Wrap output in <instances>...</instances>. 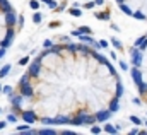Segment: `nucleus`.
<instances>
[{
	"mask_svg": "<svg viewBox=\"0 0 147 135\" xmlns=\"http://www.w3.org/2000/svg\"><path fill=\"white\" fill-rule=\"evenodd\" d=\"M130 55H132V58H134V65L139 67V65H140V60H142V50L134 48V50H130Z\"/></svg>",
	"mask_w": 147,
	"mask_h": 135,
	"instance_id": "obj_1",
	"label": "nucleus"
},
{
	"mask_svg": "<svg viewBox=\"0 0 147 135\" xmlns=\"http://www.w3.org/2000/svg\"><path fill=\"white\" fill-rule=\"evenodd\" d=\"M16 19H17V16H16L14 10H9V12L5 14V22H7V26H10V28L16 24Z\"/></svg>",
	"mask_w": 147,
	"mask_h": 135,
	"instance_id": "obj_2",
	"label": "nucleus"
},
{
	"mask_svg": "<svg viewBox=\"0 0 147 135\" xmlns=\"http://www.w3.org/2000/svg\"><path fill=\"white\" fill-rule=\"evenodd\" d=\"M28 74L33 77V75H38L39 74V60H34L31 65H29V70H28Z\"/></svg>",
	"mask_w": 147,
	"mask_h": 135,
	"instance_id": "obj_3",
	"label": "nucleus"
},
{
	"mask_svg": "<svg viewBox=\"0 0 147 135\" xmlns=\"http://www.w3.org/2000/svg\"><path fill=\"white\" fill-rule=\"evenodd\" d=\"M21 116H22V120H24L26 123H29V125H31V123H33V122L36 120V116L33 115V111H24V113H22Z\"/></svg>",
	"mask_w": 147,
	"mask_h": 135,
	"instance_id": "obj_4",
	"label": "nucleus"
},
{
	"mask_svg": "<svg viewBox=\"0 0 147 135\" xmlns=\"http://www.w3.org/2000/svg\"><path fill=\"white\" fill-rule=\"evenodd\" d=\"M21 94H22V96H26V98L33 96V87L29 86V82H28V84H24V86L21 87Z\"/></svg>",
	"mask_w": 147,
	"mask_h": 135,
	"instance_id": "obj_5",
	"label": "nucleus"
},
{
	"mask_svg": "<svg viewBox=\"0 0 147 135\" xmlns=\"http://www.w3.org/2000/svg\"><path fill=\"white\" fill-rule=\"evenodd\" d=\"M111 113H113L111 109H110V111H101V113H98V116H96V118H98V122H101V123H103V122H106V120L111 116Z\"/></svg>",
	"mask_w": 147,
	"mask_h": 135,
	"instance_id": "obj_6",
	"label": "nucleus"
},
{
	"mask_svg": "<svg viewBox=\"0 0 147 135\" xmlns=\"http://www.w3.org/2000/svg\"><path fill=\"white\" fill-rule=\"evenodd\" d=\"M132 77H134V80H135V84H137V86L142 82V75H140V72H139V68H137V67L132 70Z\"/></svg>",
	"mask_w": 147,
	"mask_h": 135,
	"instance_id": "obj_7",
	"label": "nucleus"
},
{
	"mask_svg": "<svg viewBox=\"0 0 147 135\" xmlns=\"http://www.w3.org/2000/svg\"><path fill=\"white\" fill-rule=\"evenodd\" d=\"M147 45V36H144V38H139L137 41H135V48H139V50H144Z\"/></svg>",
	"mask_w": 147,
	"mask_h": 135,
	"instance_id": "obj_8",
	"label": "nucleus"
},
{
	"mask_svg": "<svg viewBox=\"0 0 147 135\" xmlns=\"http://www.w3.org/2000/svg\"><path fill=\"white\" fill-rule=\"evenodd\" d=\"M12 106H14V108H21V106H22V94L12 98Z\"/></svg>",
	"mask_w": 147,
	"mask_h": 135,
	"instance_id": "obj_9",
	"label": "nucleus"
},
{
	"mask_svg": "<svg viewBox=\"0 0 147 135\" xmlns=\"http://www.w3.org/2000/svg\"><path fill=\"white\" fill-rule=\"evenodd\" d=\"M9 72H10V65L7 63L5 67H2V68H0V79H3V77H5V75H7Z\"/></svg>",
	"mask_w": 147,
	"mask_h": 135,
	"instance_id": "obj_10",
	"label": "nucleus"
},
{
	"mask_svg": "<svg viewBox=\"0 0 147 135\" xmlns=\"http://www.w3.org/2000/svg\"><path fill=\"white\" fill-rule=\"evenodd\" d=\"M80 41H84V43H87V45H94V39H92L91 36H84V34H80Z\"/></svg>",
	"mask_w": 147,
	"mask_h": 135,
	"instance_id": "obj_11",
	"label": "nucleus"
},
{
	"mask_svg": "<svg viewBox=\"0 0 147 135\" xmlns=\"http://www.w3.org/2000/svg\"><path fill=\"white\" fill-rule=\"evenodd\" d=\"M105 132L106 134H118V128H115L113 125H106L105 127Z\"/></svg>",
	"mask_w": 147,
	"mask_h": 135,
	"instance_id": "obj_12",
	"label": "nucleus"
},
{
	"mask_svg": "<svg viewBox=\"0 0 147 135\" xmlns=\"http://www.w3.org/2000/svg\"><path fill=\"white\" fill-rule=\"evenodd\" d=\"M12 39H14V36H9V34H7V38H5V39L2 41V46H5V48H7V46H9V45L12 43Z\"/></svg>",
	"mask_w": 147,
	"mask_h": 135,
	"instance_id": "obj_13",
	"label": "nucleus"
},
{
	"mask_svg": "<svg viewBox=\"0 0 147 135\" xmlns=\"http://www.w3.org/2000/svg\"><path fill=\"white\" fill-rule=\"evenodd\" d=\"M111 45H113L115 48H118V50H121V48H123V46H121V41H120V39H116V38H113V39H111Z\"/></svg>",
	"mask_w": 147,
	"mask_h": 135,
	"instance_id": "obj_14",
	"label": "nucleus"
},
{
	"mask_svg": "<svg viewBox=\"0 0 147 135\" xmlns=\"http://www.w3.org/2000/svg\"><path fill=\"white\" fill-rule=\"evenodd\" d=\"M39 134H41V135H55L57 132H55V130H51V128H43V130H39Z\"/></svg>",
	"mask_w": 147,
	"mask_h": 135,
	"instance_id": "obj_15",
	"label": "nucleus"
},
{
	"mask_svg": "<svg viewBox=\"0 0 147 135\" xmlns=\"http://www.w3.org/2000/svg\"><path fill=\"white\" fill-rule=\"evenodd\" d=\"M120 9H121V10H123L125 14H128V16H132V14H134V12L130 10V7H127L125 3H120Z\"/></svg>",
	"mask_w": 147,
	"mask_h": 135,
	"instance_id": "obj_16",
	"label": "nucleus"
},
{
	"mask_svg": "<svg viewBox=\"0 0 147 135\" xmlns=\"http://www.w3.org/2000/svg\"><path fill=\"white\" fill-rule=\"evenodd\" d=\"M118 108H120V104H118V101L115 99V101H111V104H110V109L115 113V111H118Z\"/></svg>",
	"mask_w": 147,
	"mask_h": 135,
	"instance_id": "obj_17",
	"label": "nucleus"
},
{
	"mask_svg": "<svg viewBox=\"0 0 147 135\" xmlns=\"http://www.w3.org/2000/svg\"><path fill=\"white\" fill-rule=\"evenodd\" d=\"M29 7H31L33 10H38V9H39V2H38V0H31V2H29Z\"/></svg>",
	"mask_w": 147,
	"mask_h": 135,
	"instance_id": "obj_18",
	"label": "nucleus"
},
{
	"mask_svg": "<svg viewBox=\"0 0 147 135\" xmlns=\"http://www.w3.org/2000/svg\"><path fill=\"white\" fill-rule=\"evenodd\" d=\"M70 14L75 16V17H79V16H80V9H79V7H72V9H70Z\"/></svg>",
	"mask_w": 147,
	"mask_h": 135,
	"instance_id": "obj_19",
	"label": "nucleus"
},
{
	"mask_svg": "<svg viewBox=\"0 0 147 135\" xmlns=\"http://www.w3.org/2000/svg\"><path fill=\"white\" fill-rule=\"evenodd\" d=\"M84 7H86V9H94V7H96V0H94V2H92V0H87Z\"/></svg>",
	"mask_w": 147,
	"mask_h": 135,
	"instance_id": "obj_20",
	"label": "nucleus"
},
{
	"mask_svg": "<svg viewBox=\"0 0 147 135\" xmlns=\"http://www.w3.org/2000/svg\"><path fill=\"white\" fill-rule=\"evenodd\" d=\"M29 77H31L29 74H28V75H24V77H21V80H19V84H21V86H24V84H28V82H29Z\"/></svg>",
	"mask_w": 147,
	"mask_h": 135,
	"instance_id": "obj_21",
	"label": "nucleus"
},
{
	"mask_svg": "<svg viewBox=\"0 0 147 135\" xmlns=\"http://www.w3.org/2000/svg\"><path fill=\"white\" fill-rule=\"evenodd\" d=\"M130 122H132V123H135V125H142V120H140V118H137V116H134V115L130 116Z\"/></svg>",
	"mask_w": 147,
	"mask_h": 135,
	"instance_id": "obj_22",
	"label": "nucleus"
},
{
	"mask_svg": "<svg viewBox=\"0 0 147 135\" xmlns=\"http://www.w3.org/2000/svg\"><path fill=\"white\" fill-rule=\"evenodd\" d=\"M139 91H140V94H146V92H147V86L144 84V82H140V84H139Z\"/></svg>",
	"mask_w": 147,
	"mask_h": 135,
	"instance_id": "obj_23",
	"label": "nucleus"
},
{
	"mask_svg": "<svg viewBox=\"0 0 147 135\" xmlns=\"http://www.w3.org/2000/svg\"><path fill=\"white\" fill-rule=\"evenodd\" d=\"M2 92H3V94H12V87H10V86H3V87H2Z\"/></svg>",
	"mask_w": 147,
	"mask_h": 135,
	"instance_id": "obj_24",
	"label": "nucleus"
},
{
	"mask_svg": "<svg viewBox=\"0 0 147 135\" xmlns=\"http://www.w3.org/2000/svg\"><path fill=\"white\" fill-rule=\"evenodd\" d=\"M57 123H72V122L65 116H60V118H57Z\"/></svg>",
	"mask_w": 147,
	"mask_h": 135,
	"instance_id": "obj_25",
	"label": "nucleus"
},
{
	"mask_svg": "<svg viewBox=\"0 0 147 135\" xmlns=\"http://www.w3.org/2000/svg\"><path fill=\"white\" fill-rule=\"evenodd\" d=\"M28 128H29V123H26V125H19V127H17V132H28Z\"/></svg>",
	"mask_w": 147,
	"mask_h": 135,
	"instance_id": "obj_26",
	"label": "nucleus"
},
{
	"mask_svg": "<svg viewBox=\"0 0 147 135\" xmlns=\"http://www.w3.org/2000/svg\"><path fill=\"white\" fill-rule=\"evenodd\" d=\"M134 17H135V19H139V21H144V19H146V16H144L142 12H135V14H134Z\"/></svg>",
	"mask_w": 147,
	"mask_h": 135,
	"instance_id": "obj_27",
	"label": "nucleus"
},
{
	"mask_svg": "<svg viewBox=\"0 0 147 135\" xmlns=\"http://www.w3.org/2000/svg\"><path fill=\"white\" fill-rule=\"evenodd\" d=\"M41 2H45V3H48L51 9H57V3H55V0H41Z\"/></svg>",
	"mask_w": 147,
	"mask_h": 135,
	"instance_id": "obj_28",
	"label": "nucleus"
},
{
	"mask_svg": "<svg viewBox=\"0 0 147 135\" xmlns=\"http://www.w3.org/2000/svg\"><path fill=\"white\" fill-rule=\"evenodd\" d=\"M43 123H46V125H53V123H57V120H51V118H43Z\"/></svg>",
	"mask_w": 147,
	"mask_h": 135,
	"instance_id": "obj_29",
	"label": "nucleus"
},
{
	"mask_svg": "<svg viewBox=\"0 0 147 135\" xmlns=\"http://www.w3.org/2000/svg\"><path fill=\"white\" fill-rule=\"evenodd\" d=\"M98 46H99V48H106V46H108V41H106V39H101V41L98 43Z\"/></svg>",
	"mask_w": 147,
	"mask_h": 135,
	"instance_id": "obj_30",
	"label": "nucleus"
},
{
	"mask_svg": "<svg viewBox=\"0 0 147 135\" xmlns=\"http://www.w3.org/2000/svg\"><path fill=\"white\" fill-rule=\"evenodd\" d=\"M33 21H34V22H36V24H39V22H41V14H34V17H33Z\"/></svg>",
	"mask_w": 147,
	"mask_h": 135,
	"instance_id": "obj_31",
	"label": "nucleus"
},
{
	"mask_svg": "<svg viewBox=\"0 0 147 135\" xmlns=\"http://www.w3.org/2000/svg\"><path fill=\"white\" fill-rule=\"evenodd\" d=\"M79 31H80V34H82V33H87V34H89V33H91V28H87V26H82Z\"/></svg>",
	"mask_w": 147,
	"mask_h": 135,
	"instance_id": "obj_32",
	"label": "nucleus"
},
{
	"mask_svg": "<svg viewBox=\"0 0 147 135\" xmlns=\"http://www.w3.org/2000/svg\"><path fill=\"white\" fill-rule=\"evenodd\" d=\"M121 94H123V87L118 86V89H116V98H121Z\"/></svg>",
	"mask_w": 147,
	"mask_h": 135,
	"instance_id": "obj_33",
	"label": "nucleus"
},
{
	"mask_svg": "<svg viewBox=\"0 0 147 135\" xmlns=\"http://www.w3.org/2000/svg\"><path fill=\"white\" fill-rule=\"evenodd\" d=\"M91 132H92L94 135H98V134H101V128H99V127H92V128H91Z\"/></svg>",
	"mask_w": 147,
	"mask_h": 135,
	"instance_id": "obj_34",
	"label": "nucleus"
},
{
	"mask_svg": "<svg viewBox=\"0 0 147 135\" xmlns=\"http://www.w3.org/2000/svg\"><path fill=\"white\" fill-rule=\"evenodd\" d=\"M43 46H45V48H51V41H50V39H45V41H43Z\"/></svg>",
	"mask_w": 147,
	"mask_h": 135,
	"instance_id": "obj_35",
	"label": "nucleus"
},
{
	"mask_svg": "<svg viewBox=\"0 0 147 135\" xmlns=\"http://www.w3.org/2000/svg\"><path fill=\"white\" fill-rule=\"evenodd\" d=\"M69 50L70 51H77L79 50V45H69Z\"/></svg>",
	"mask_w": 147,
	"mask_h": 135,
	"instance_id": "obj_36",
	"label": "nucleus"
},
{
	"mask_svg": "<svg viewBox=\"0 0 147 135\" xmlns=\"http://www.w3.org/2000/svg\"><path fill=\"white\" fill-rule=\"evenodd\" d=\"M28 62H29V57H24V58H22L19 63H21V65H28Z\"/></svg>",
	"mask_w": 147,
	"mask_h": 135,
	"instance_id": "obj_37",
	"label": "nucleus"
},
{
	"mask_svg": "<svg viewBox=\"0 0 147 135\" xmlns=\"http://www.w3.org/2000/svg\"><path fill=\"white\" fill-rule=\"evenodd\" d=\"M16 120H17V118H16L14 115H9V116H7V122H10V123H14Z\"/></svg>",
	"mask_w": 147,
	"mask_h": 135,
	"instance_id": "obj_38",
	"label": "nucleus"
},
{
	"mask_svg": "<svg viewBox=\"0 0 147 135\" xmlns=\"http://www.w3.org/2000/svg\"><path fill=\"white\" fill-rule=\"evenodd\" d=\"M120 67L123 68V70H128V65H127L125 62H120Z\"/></svg>",
	"mask_w": 147,
	"mask_h": 135,
	"instance_id": "obj_39",
	"label": "nucleus"
},
{
	"mask_svg": "<svg viewBox=\"0 0 147 135\" xmlns=\"http://www.w3.org/2000/svg\"><path fill=\"white\" fill-rule=\"evenodd\" d=\"M108 17V14H98V19H106Z\"/></svg>",
	"mask_w": 147,
	"mask_h": 135,
	"instance_id": "obj_40",
	"label": "nucleus"
},
{
	"mask_svg": "<svg viewBox=\"0 0 147 135\" xmlns=\"http://www.w3.org/2000/svg\"><path fill=\"white\" fill-rule=\"evenodd\" d=\"M105 3V0H96V5H103Z\"/></svg>",
	"mask_w": 147,
	"mask_h": 135,
	"instance_id": "obj_41",
	"label": "nucleus"
},
{
	"mask_svg": "<svg viewBox=\"0 0 147 135\" xmlns=\"http://www.w3.org/2000/svg\"><path fill=\"white\" fill-rule=\"evenodd\" d=\"M5 125H7V122H0V130H2V128H3Z\"/></svg>",
	"mask_w": 147,
	"mask_h": 135,
	"instance_id": "obj_42",
	"label": "nucleus"
},
{
	"mask_svg": "<svg viewBox=\"0 0 147 135\" xmlns=\"http://www.w3.org/2000/svg\"><path fill=\"white\" fill-rule=\"evenodd\" d=\"M5 2H7V0H0V5H3V3H5Z\"/></svg>",
	"mask_w": 147,
	"mask_h": 135,
	"instance_id": "obj_43",
	"label": "nucleus"
},
{
	"mask_svg": "<svg viewBox=\"0 0 147 135\" xmlns=\"http://www.w3.org/2000/svg\"><path fill=\"white\" fill-rule=\"evenodd\" d=\"M116 2H118V3H123V0H116Z\"/></svg>",
	"mask_w": 147,
	"mask_h": 135,
	"instance_id": "obj_44",
	"label": "nucleus"
},
{
	"mask_svg": "<svg viewBox=\"0 0 147 135\" xmlns=\"http://www.w3.org/2000/svg\"><path fill=\"white\" fill-rule=\"evenodd\" d=\"M0 91H2V86H0Z\"/></svg>",
	"mask_w": 147,
	"mask_h": 135,
	"instance_id": "obj_45",
	"label": "nucleus"
},
{
	"mask_svg": "<svg viewBox=\"0 0 147 135\" xmlns=\"http://www.w3.org/2000/svg\"><path fill=\"white\" fill-rule=\"evenodd\" d=\"M146 125H147V122H146Z\"/></svg>",
	"mask_w": 147,
	"mask_h": 135,
	"instance_id": "obj_46",
	"label": "nucleus"
}]
</instances>
